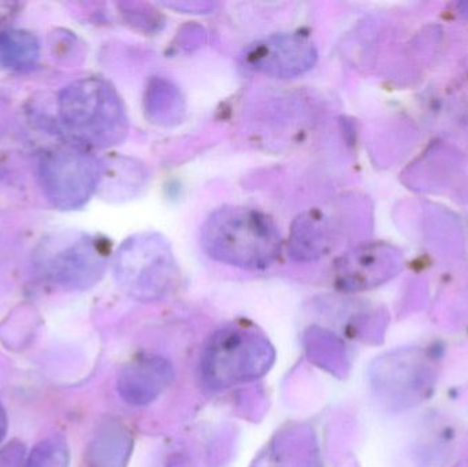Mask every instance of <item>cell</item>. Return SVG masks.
<instances>
[{"label": "cell", "mask_w": 468, "mask_h": 467, "mask_svg": "<svg viewBox=\"0 0 468 467\" xmlns=\"http://www.w3.org/2000/svg\"><path fill=\"white\" fill-rule=\"evenodd\" d=\"M200 244L211 260L244 271H264L282 252V236L274 219L247 206L213 211L203 224Z\"/></svg>", "instance_id": "cell-1"}, {"label": "cell", "mask_w": 468, "mask_h": 467, "mask_svg": "<svg viewBox=\"0 0 468 467\" xmlns=\"http://www.w3.org/2000/svg\"><path fill=\"white\" fill-rule=\"evenodd\" d=\"M58 112L62 131L80 150H107L128 136L125 103L114 85L101 77H85L63 88Z\"/></svg>", "instance_id": "cell-2"}, {"label": "cell", "mask_w": 468, "mask_h": 467, "mask_svg": "<svg viewBox=\"0 0 468 467\" xmlns=\"http://www.w3.org/2000/svg\"><path fill=\"white\" fill-rule=\"evenodd\" d=\"M274 361V347L263 334L250 326L229 325L208 340L200 373L208 388L227 389L263 377Z\"/></svg>", "instance_id": "cell-3"}, {"label": "cell", "mask_w": 468, "mask_h": 467, "mask_svg": "<svg viewBox=\"0 0 468 467\" xmlns=\"http://www.w3.org/2000/svg\"><path fill=\"white\" fill-rule=\"evenodd\" d=\"M114 274L120 287L142 302L169 295L180 281V268L169 241L156 232L126 239L114 255Z\"/></svg>", "instance_id": "cell-4"}, {"label": "cell", "mask_w": 468, "mask_h": 467, "mask_svg": "<svg viewBox=\"0 0 468 467\" xmlns=\"http://www.w3.org/2000/svg\"><path fill=\"white\" fill-rule=\"evenodd\" d=\"M112 247L101 236L60 233L41 243L36 265L43 276L66 290H88L104 276Z\"/></svg>", "instance_id": "cell-5"}, {"label": "cell", "mask_w": 468, "mask_h": 467, "mask_svg": "<svg viewBox=\"0 0 468 467\" xmlns=\"http://www.w3.org/2000/svg\"><path fill=\"white\" fill-rule=\"evenodd\" d=\"M436 367L422 348L390 351L371 365V388L385 408L406 410L428 399L436 384Z\"/></svg>", "instance_id": "cell-6"}, {"label": "cell", "mask_w": 468, "mask_h": 467, "mask_svg": "<svg viewBox=\"0 0 468 467\" xmlns=\"http://www.w3.org/2000/svg\"><path fill=\"white\" fill-rule=\"evenodd\" d=\"M103 165L88 151L55 148L41 155L38 178L47 199L58 210H79L103 180Z\"/></svg>", "instance_id": "cell-7"}, {"label": "cell", "mask_w": 468, "mask_h": 467, "mask_svg": "<svg viewBox=\"0 0 468 467\" xmlns=\"http://www.w3.org/2000/svg\"><path fill=\"white\" fill-rule=\"evenodd\" d=\"M315 44L300 33H277L250 44L241 54L244 68L274 79H294L314 68Z\"/></svg>", "instance_id": "cell-8"}, {"label": "cell", "mask_w": 468, "mask_h": 467, "mask_svg": "<svg viewBox=\"0 0 468 467\" xmlns=\"http://www.w3.org/2000/svg\"><path fill=\"white\" fill-rule=\"evenodd\" d=\"M398 252L387 244L357 247L335 260V284L344 292H360L378 287L399 271Z\"/></svg>", "instance_id": "cell-9"}, {"label": "cell", "mask_w": 468, "mask_h": 467, "mask_svg": "<svg viewBox=\"0 0 468 467\" xmlns=\"http://www.w3.org/2000/svg\"><path fill=\"white\" fill-rule=\"evenodd\" d=\"M173 378L175 370L165 356H143L123 367L118 377V392L129 405H150Z\"/></svg>", "instance_id": "cell-10"}, {"label": "cell", "mask_w": 468, "mask_h": 467, "mask_svg": "<svg viewBox=\"0 0 468 467\" xmlns=\"http://www.w3.org/2000/svg\"><path fill=\"white\" fill-rule=\"evenodd\" d=\"M332 247V227L319 211H308L294 219L288 240V251L294 260L313 262L327 254Z\"/></svg>", "instance_id": "cell-11"}, {"label": "cell", "mask_w": 468, "mask_h": 467, "mask_svg": "<svg viewBox=\"0 0 468 467\" xmlns=\"http://www.w3.org/2000/svg\"><path fill=\"white\" fill-rule=\"evenodd\" d=\"M131 433L122 425L110 422L101 428L90 449L92 467H125L131 455Z\"/></svg>", "instance_id": "cell-12"}, {"label": "cell", "mask_w": 468, "mask_h": 467, "mask_svg": "<svg viewBox=\"0 0 468 467\" xmlns=\"http://www.w3.org/2000/svg\"><path fill=\"white\" fill-rule=\"evenodd\" d=\"M40 57V43L32 32L24 29L0 30V69L25 71Z\"/></svg>", "instance_id": "cell-13"}, {"label": "cell", "mask_w": 468, "mask_h": 467, "mask_svg": "<svg viewBox=\"0 0 468 467\" xmlns=\"http://www.w3.org/2000/svg\"><path fill=\"white\" fill-rule=\"evenodd\" d=\"M304 345L310 361L333 375L346 376L349 369L346 345L335 334L324 329H308Z\"/></svg>", "instance_id": "cell-14"}, {"label": "cell", "mask_w": 468, "mask_h": 467, "mask_svg": "<svg viewBox=\"0 0 468 467\" xmlns=\"http://www.w3.org/2000/svg\"><path fill=\"white\" fill-rule=\"evenodd\" d=\"M145 110L155 122H178L184 112V101L180 90L162 77L151 80L145 90Z\"/></svg>", "instance_id": "cell-15"}, {"label": "cell", "mask_w": 468, "mask_h": 467, "mask_svg": "<svg viewBox=\"0 0 468 467\" xmlns=\"http://www.w3.org/2000/svg\"><path fill=\"white\" fill-rule=\"evenodd\" d=\"M70 454L66 440L60 436H52L33 449L27 467H69Z\"/></svg>", "instance_id": "cell-16"}, {"label": "cell", "mask_w": 468, "mask_h": 467, "mask_svg": "<svg viewBox=\"0 0 468 467\" xmlns=\"http://www.w3.org/2000/svg\"><path fill=\"white\" fill-rule=\"evenodd\" d=\"M18 3L0 2V30L5 29V25L18 14Z\"/></svg>", "instance_id": "cell-17"}, {"label": "cell", "mask_w": 468, "mask_h": 467, "mask_svg": "<svg viewBox=\"0 0 468 467\" xmlns=\"http://www.w3.org/2000/svg\"><path fill=\"white\" fill-rule=\"evenodd\" d=\"M166 7L170 8H177V10H191L192 13H195V11H207L210 10V8L214 7V5H211V3H166Z\"/></svg>", "instance_id": "cell-18"}, {"label": "cell", "mask_w": 468, "mask_h": 467, "mask_svg": "<svg viewBox=\"0 0 468 467\" xmlns=\"http://www.w3.org/2000/svg\"><path fill=\"white\" fill-rule=\"evenodd\" d=\"M7 414H5V409L0 405V443L5 439V433H7Z\"/></svg>", "instance_id": "cell-19"}]
</instances>
